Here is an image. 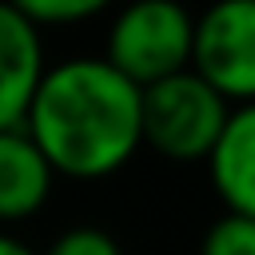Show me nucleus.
<instances>
[{
	"label": "nucleus",
	"instance_id": "f257e3e1",
	"mask_svg": "<svg viewBox=\"0 0 255 255\" xmlns=\"http://www.w3.org/2000/svg\"><path fill=\"white\" fill-rule=\"evenodd\" d=\"M24 131L52 175L104 179L139 151V88L104 56L48 64L24 112Z\"/></svg>",
	"mask_w": 255,
	"mask_h": 255
},
{
	"label": "nucleus",
	"instance_id": "f03ea898",
	"mask_svg": "<svg viewBox=\"0 0 255 255\" xmlns=\"http://www.w3.org/2000/svg\"><path fill=\"white\" fill-rule=\"evenodd\" d=\"M231 104L211 92L195 72H175L139 88V147L147 143L171 163L203 159L223 131Z\"/></svg>",
	"mask_w": 255,
	"mask_h": 255
},
{
	"label": "nucleus",
	"instance_id": "7ed1b4c3",
	"mask_svg": "<svg viewBox=\"0 0 255 255\" xmlns=\"http://www.w3.org/2000/svg\"><path fill=\"white\" fill-rule=\"evenodd\" d=\"M195 16L179 0H139L128 4L108 28L104 60L131 80L135 88L159 84L175 72H187Z\"/></svg>",
	"mask_w": 255,
	"mask_h": 255
},
{
	"label": "nucleus",
	"instance_id": "20e7f679",
	"mask_svg": "<svg viewBox=\"0 0 255 255\" xmlns=\"http://www.w3.org/2000/svg\"><path fill=\"white\" fill-rule=\"evenodd\" d=\"M187 72H195L231 108L251 104L255 96V4L251 0H219L195 16Z\"/></svg>",
	"mask_w": 255,
	"mask_h": 255
},
{
	"label": "nucleus",
	"instance_id": "39448f33",
	"mask_svg": "<svg viewBox=\"0 0 255 255\" xmlns=\"http://www.w3.org/2000/svg\"><path fill=\"white\" fill-rule=\"evenodd\" d=\"M44 68L40 28H32L16 4H0V131L24 128V112Z\"/></svg>",
	"mask_w": 255,
	"mask_h": 255
},
{
	"label": "nucleus",
	"instance_id": "423d86ee",
	"mask_svg": "<svg viewBox=\"0 0 255 255\" xmlns=\"http://www.w3.org/2000/svg\"><path fill=\"white\" fill-rule=\"evenodd\" d=\"M211 191L219 195L223 211L255 215V112L251 104L231 108L223 131L215 135L211 151L203 155Z\"/></svg>",
	"mask_w": 255,
	"mask_h": 255
},
{
	"label": "nucleus",
	"instance_id": "0eeeda50",
	"mask_svg": "<svg viewBox=\"0 0 255 255\" xmlns=\"http://www.w3.org/2000/svg\"><path fill=\"white\" fill-rule=\"evenodd\" d=\"M52 167L24 128L0 131V223L32 219L52 195Z\"/></svg>",
	"mask_w": 255,
	"mask_h": 255
},
{
	"label": "nucleus",
	"instance_id": "6e6552de",
	"mask_svg": "<svg viewBox=\"0 0 255 255\" xmlns=\"http://www.w3.org/2000/svg\"><path fill=\"white\" fill-rule=\"evenodd\" d=\"M199 255H255V215H231V211H223L207 227Z\"/></svg>",
	"mask_w": 255,
	"mask_h": 255
},
{
	"label": "nucleus",
	"instance_id": "1a4fd4ad",
	"mask_svg": "<svg viewBox=\"0 0 255 255\" xmlns=\"http://www.w3.org/2000/svg\"><path fill=\"white\" fill-rule=\"evenodd\" d=\"M32 28H52V24H80L104 8V0H20L16 4Z\"/></svg>",
	"mask_w": 255,
	"mask_h": 255
},
{
	"label": "nucleus",
	"instance_id": "9d476101",
	"mask_svg": "<svg viewBox=\"0 0 255 255\" xmlns=\"http://www.w3.org/2000/svg\"><path fill=\"white\" fill-rule=\"evenodd\" d=\"M44 255H124V251H120V243H116L104 227H96V223H80V227L60 231V235L48 243Z\"/></svg>",
	"mask_w": 255,
	"mask_h": 255
},
{
	"label": "nucleus",
	"instance_id": "9b49d317",
	"mask_svg": "<svg viewBox=\"0 0 255 255\" xmlns=\"http://www.w3.org/2000/svg\"><path fill=\"white\" fill-rule=\"evenodd\" d=\"M0 255H36L28 243H20L16 235H0Z\"/></svg>",
	"mask_w": 255,
	"mask_h": 255
}]
</instances>
